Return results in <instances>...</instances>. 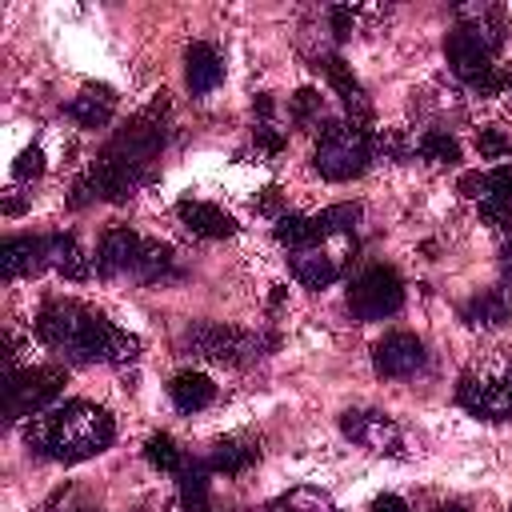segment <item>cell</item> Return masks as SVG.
I'll list each match as a JSON object with an SVG mask.
<instances>
[{"instance_id": "cell-1", "label": "cell", "mask_w": 512, "mask_h": 512, "mask_svg": "<svg viewBox=\"0 0 512 512\" xmlns=\"http://www.w3.org/2000/svg\"><path fill=\"white\" fill-rule=\"evenodd\" d=\"M36 336L48 348H56L64 360H76V364H96V360L120 364V360L136 356V340L128 332L112 328L100 312H92L76 300H48L36 316Z\"/></svg>"}, {"instance_id": "cell-2", "label": "cell", "mask_w": 512, "mask_h": 512, "mask_svg": "<svg viewBox=\"0 0 512 512\" xmlns=\"http://www.w3.org/2000/svg\"><path fill=\"white\" fill-rule=\"evenodd\" d=\"M28 448L44 460H60V464H76L88 456H100L112 440H116V424L100 404L88 400H68L60 408H48L40 416H32L28 432H24Z\"/></svg>"}, {"instance_id": "cell-3", "label": "cell", "mask_w": 512, "mask_h": 512, "mask_svg": "<svg viewBox=\"0 0 512 512\" xmlns=\"http://www.w3.org/2000/svg\"><path fill=\"white\" fill-rule=\"evenodd\" d=\"M96 272L100 276H132L144 284H156L172 272V248L144 240L132 228H108L96 248Z\"/></svg>"}, {"instance_id": "cell-4", "label": "cell", "mask_w": 512, "mask_h": 512, "mask_svg": "<svg viewBox=\"0 0 512 512\" xmlns=\"http://www.w3.org/2000/svg\"><path fill=\"white\" fill-rule=\"evenodd\" d=\"M496 40L500 36H488L480 24L472 28V24H460V28H452L448 32V40H444V56H448V64H452V72L460 76V80H468L476 92H484V96H492V92H500L508 80L496 72V64H492V48H496Z\"/></svg>"}, {"instance_id": "cell-5", "label": "cell", "mask_w": 512, "mask_h": 512, "mask_svg": "<svg viewBox=\"0 0 512 512\" xmlns=\"http://www.w3.org/2000/svg\"><path fill=\"white\" fill-rule=\"evenodd\" d=\"M456 400L476 420H508L512 416V360H496V364L464 372L456 384Z\"/></svg>"}, {"instance_id": "cell-6", "label": "cell", "mask_w": 512, "mask_h": 512, "mask_svg": "<svg viewBox=\"0 0 512 512\" xmlns=\"http://www.w3.org/2000/svg\"><path fill=\"white\" fill-rule=\"evenodd\" d=\"M64 392V368H8L4 380V420L40 416Z\"/></svg>"}, {"instance_id": "cell-7", "label": "cell", "mask_w": 512, "mask_h": 512, "mask_svg": "<svg viewBox=\"0 0 512 512\" xmlns=\"http://www.w3.org/2000/svg\"><path fill=\"white\" fill-rule=\"evenodd\" d=\"M368 156L372 152H368L364 128H356V124H328L320 132V140H316L312 164H316V172L324 180H352V176H360L368 168Z\"/></svg>"}, {"instance_id": "cell-8", "label": "cell", "mask_w": 512, "mask_h": 512, "mask_svg": "<svg viewBox=\"0 0 512 512\" xmlns=\"http://www.w3.org/2000/svg\"><path fill=\"white\" fill-rule=\"evenodd\" d=\"M404 304V280L396 276V268L388 264H372L364 268L352 288H348V312L356 320H384V316H396Z\"/></svg>"}, {"instance_id": "cell-9", "label": "cell", "mask_w": 512, "mask_h": 512, "mask_svg": "<svg viewBox=\"0 0 512 512\" xmlns=\"http://www.w3.org/2000/svg\"><path fill=\"white\" fill-rule=\"evenodd\" d=\"M184 348H192L196 356H208L216 364H252L260 356V340L224 324H192L184 332Z\"/></svg>"}, {"instance_id": "cell-10", "label": "cell", "mask_w": 512, "mask_h": 512, "mask_svg": "<svg viewBox=\"0 0 512 512\" xmlns=\"http://www.w3.org/2000/svg\"><path fill=\"white\" fill-rule=\"evenodd\" d=\"M372 368L380 376H392V380L420 372L424 368V344H420V336H412V332H388L372 348Z\"/></svg>"}, {"instance_id": "cell-11", "label": "cell", "mask_w": 512, "mask_h": 512, "mask_svg": "<svg viewBox=\"0 0 512 512\" xmlns=\"http://www.w3.org/2000/svg\"><path fill=\"white\" fill-rule=\"evenodd\" d=\"M340 432L360 444V448H372V452H400V428L384 416V412H344L340 416Z\"/></svg>"}, {"instance_id": "cell-12", "label": "cell", "mask_w": 512, "mask_h": 512, "mask_svg": "<svg viewBox=\"0 0 512 512\" xmlns=\"http://www.w3.org/2000/svg\"><path fill=\"white\" fill-rule=\"evenodd\" d=\"M48 268V236H8L0 248V276L20 280Z\"/></svg>"}, {"instance_id": "cell-13", "label": "cell", "mask_w": 512, "mask_h": 512, "mask_svg": "<svg viewBox=\"0 0 512 512\" xmlns=\"http://www.w3.org/2000/svg\"><path fill=\"white\" fill-rule=\"evenodd\" d=\"M480 216L492 228L512 224V164H500L480 176Z\"/></svg>"}, {"instance_id": "cell-14", "label": "cell", "mask_w": 512, "mask_h": 512, "mask_svg": "<svg viewBox=\"0 0 512 512\" xmlns=\"http://www.w3.org/2000/svg\"><path fill=\"white\" fill-rule=\"evenodd\" d=\"M176 216H180V224L192 236H204V240H228V236H236V220L224 208L208 204V200H180L176 204Z\"/></svg>"}, {"instance_id": "cell-15", "label": "cell", "mask_w": 512, "mask_h": 512, "mask_svg": "<svg viewBox=\"0 0 512 512\" xmlns=\"http://www.w3.org/2000/svg\"><path fill=\"white\" fill-rule=\"evenodd\" d=\"M220 80H224V60H220V52H216L212 44H204V40L188 44V52H184V84H188V92H192V96H208Z\"/></svg>"}, {"instance_id": "cell-16", "label": "cell", "mask_w": 512, "mask_h": 512, "mask_svg": "<svg viewBox=\"0 0 512 512\" xmlns=\"http://www.w3.org/2000/svg\"><path fill=\"white\" fill-rule=\"evenodd\" d=\"M460 316H464V324H472V328H476V324L492 328V324L512 320V284H500V288H492V292L472 296Z\"/></svg>"}, {"instance_id": "cell-17", "label": "cell", "mask_w": 512, "mask_h": 512, "mask_svg": "<svg viewBox=\"0 0 512 512\" xmlns=\"http://www.w3.org/2000/svg\"><path fill=\"white\" fill-rule=\"evenodd\" d=\"M112 108H116V96H112V88H84L80 96H72L68 100V116L76 120V124H84V128H104L108 120H112Z\"/></svg>"}, {"instance_id": "cell-18", "label": "cell", "mask_w": 512, "mask_h": 512, "mask_svg": "<svg viewBox=\"0 0 512 512\" xmlns=\"http://www.w3.org/2000/svg\"><path fill=\"white\" fill-rule=\"evenodd\" d=\"M168 396H172V404L180 412H200V408H208L216 400V384L204 372H180V376H172Z\"/></svg>"}, {"instance_id": "cell-19", "label": "cell", "mask_w": 512, "mask_h": 512, "mask_svg": "<svg viewBox=\"0 0 512 512\" xmlns=\"http://www.w3.org/2000/svg\"><path fill=\"white\" fill-rule=\"evenodd\" d=\"M292 276L304 288H328L340 276V260L336 256H324L320 248H304V252L292 256Z\"/></svg>"}, {"instance_id": "cell-20", "label": "cell", "mask_w": 512, "mask_h": 512, "mask_svg": "<svg viewBox=\"0 0 512 512\" xmlns=\"http://www.w3.org/2000/svg\"><path fill=\"white\" fill-rule=\"evenodd\" d=\"M48 268H56L68 280H84L88 276V260H84L80 244L72 236H64V232H52L48 236Z\"/></svg>"}, {"instance_id": "cell-21", "label": "cell", "mask_w": 512, "mask_h": 512, "mask_svg": "<svg viewBox=\"0 0 512 512\" xmlns=\"http://www.w3.org/2000/svg\"><path fill=\"white\" fill-rule=\"evenodd\" d=\"M208 460H192L180 468V504L184 512H208Z\"/></svg>"}, {"instance_id": "cell-22", "label": "cell", "mask_w": 512, "mask_h": 512, "mask_svg": "<svg viewBox=\"0 0 512 512\" xmlns=\"http://www.w3.org/2000/svg\"><path fill=\"white\" fill-rule=\"evenodd\" d=\"M276 240H280L284 248H292V252H304V248H316V244H320L312 216H300V212L276 216Z\"/></svg>"}, {"instance_id": "cell-23", "label": "cell", "mask_w": 512, "mask_h": 512, "mask_svg": "<svg viewBox=\"0 0 512 512\" xmlns=\"http://www.w3.org/2000/svg\"><path fill=\"white\" fill-rule=\"evenodd\" d=\"M252 460H256V448H248V444H240V440H220V444L212 448V456H208V468H212V472H224V476H236V472H244Z\"/></svg>"}, {"instance_id": "cell-24", "label": "cell", "mask_w": 512, "mask_h": 512, "mask_svg": "<svg viewBox=\"0 0 512 512\" xmlns=\"http://www.w3.org/2000/svg\"><path fill=\"white\" fill-rule=\"evenodd\" d=\"M324 72H328V80L336 84V92H340V100L352 108V112H360V116H368V100H364V92H360V84H356V76L344 68V60H324Z\"/></svg>"}, {"instance_id": "cell-25", "label": "cell", "mask_w": 512, "mask_h": 512, "mask_svg": "<svg viewBox=\"0 0 512 512\" xmlns=\"http://www.w3.org/2000/svg\"><path fill=\"white\" fill-rule=\"evenodd\" d=\"M356 220H360V208H356V204H332V208H324L320 216H312L320 240H324V236H348V232L356 228Z\"/></svg>"}, {"instance_id": "cell-26", "label": "cell", "mask_w": 512, "mask_h": 512, "mask_svg": "<svg viewBox=\"0 0 512 512\" xmlns=\"http://www.w3.org/2000/svg\"><path fill=\"white\" fill-rule=\"evenodd\" d=\"M144 456H148V464H156L160 472H180V468H184V452H180V448H176V440H172V436H164V432L148 436Z\"/></svg>"}, {"instance_id": "cell-27", "label": "cell", "mask_w": 512, "mask_h": 512, "mask_svg": "<svg viewBox=\"0 0 512 512\" xmlns=\"http://www.w3.org/2000/svg\"><path fill=\"white\" fill-rule=\"evenodd\" d=\"M416 148H420V156H424V160H440V164L460 160V144H456L448 132H436V128H432V132H424Z\"/></svg>"}, {"instance_id": "cell-28", "label": "cell", "mask_w": 512, "mask_h": 512, "mask_svg": "<svg viewBox=\"0 0 512 512\" xmlns=\"http://www.w3.org/2000/svg\"><path fill=\"white\" fill-rule=\"evenodd\" d=\"M272 512H336L324 496H316V492H292V496H284Z\"/></svg>"}, {"instance_id": "cell-29", "label": "cell", "mask_w": 512, "mask_h": 512, "mask_svg": "<svg viewBox=\"0 0 512 512\" xmlns=\"http://www.w3.org/2000/svg\"><path fill=\"white\" fill-rule=\"evenodd\" d=\"M40 172H44V152L40 148H24L20 160H16V168H12V176L16 180H28V176H40Z\"/></svg>"}, {"instance_id": "cell-30", "label": "cell", "mask_w": 512, "mask_h": 512, "mask_svg": "<svg viewBox=\"0 0 512 512\" xmlns=\"http://www.w3.org/2000/svg\"><path fill=\"white\" fill-rule=\"evenodd\" d=\"M320 112V96L312 92V88H300L296 96H292V116L296 120H312Z\"/></svg>"}, {"instance_id": "cell-31", "label": "cell", "mask_w": 512, "mask_h": 512, "mask_svg": "<svg viewBox=\"0 0 512 512\" xmlns=\"http://www.w3.org/2000/svg\"><path fill=\"white\" fill-rule=\"evenodd\" d=\"M476 148H480L484 156H504V152H512V144H508V140H504L500 132H492V128L476 136Z\"/></svg>"}, {"instance_id": "cell-32", "label": "cell", "mask_w": 512, "mask_h": 512, "mask_svg": "<svg viewBox=\"0 0 512 512\" xmlns=\"http://www.w3.org/2000/svg\"><path fill=\"white\" fill-rule=\"evenodd\" d=\"M372 512H412V508H408V504H404L400 496H392V492H384V496H380V500L372 504Z\"/></svg>"}, {"instance_id": "cell-33", "label": "cell", "mask_w": 512, "mask_h": 512, "mask_svg": "<svg viewBox=\"0 0 512 512\" xmlns=\"http://www.w3.org/2000/svg\"><path fill=\"white\" fill-rule=\"evenodd\" d=\"M332 24H336V36L344 40V36L352 32V12H348V8H332Z\"/></svg>"}, {"instance_id": "cell-34", "label": "cell", "mask_w": 512, "mask_h": 512, "mask_svg": "<svg viewBox=\"0 0 512 512\" xmlns=\"http://www.w3.org/2000/svg\"><path fill=\"white\" fill-rule=\"evenodd\" d=\"M436 512H468V508H464V504H440Z\"/></svg>"}, {"instance_id": "cell-35", "label": "cell", "mask_w": 512, "mask_h": 512, "mask_svg": "<svg viewBox=\"0 0 512 512\" xmlns=\"http://www.w3.org/2000/svg\"><path fill=\"white\" fill-rule=\"evenodd\" d=\"M80 512H88V508H80Z\"/></svg>"}]
</instances>
